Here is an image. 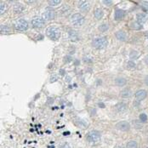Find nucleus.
<instances>
[{"instance_id":"obj_22","label":"nucleus","mask_w":148,"mask_h":148,"mask_svg":"<svg viewBox=\"0 0 148 148\" xmlns=\"http://www.w3.org/2000/svg\"><path fill=\"white\" fill-rule=\"evenodd\" d=\"M108 29V25L107 24H102L100 25V26H99V30L100 31V32H106Z\"/></svg>"},{"instance_id":"obj_29","label":"nucleus","mask_w":148,"mask_h":148,"mask_svg":"<svg viewBox=\"0 0 148 148\" xmlns=\"http://www.w3.org/2000/svg\"><path fill=\"white\" fill-rule=\"evenodd\" d=\"M61 148H71V146L69 145L68 143H63L62 145L61 146Z\"/></svg>"},{"instance_id":"obj_21","label":"nucleus","mask_w":148,"mask_h":148,"mask_svg":"<svg viewBox=\"0 0 148 148\" xmlns=\"http://www.w3.org/2000/svg\"><path fill=\"white\" fill-rule=\"evenodd\" d=\"M127 148H138V144L135 141H129L127 143Z\"/></svg>"},{"instance_id":"obj_30","label":"nucleus","mask_w":148,"mask_h":148,"mask_svg":"<svg viewBox=\"0 0 148 148\" xmlns=\"http://www.w3.org/2000/svg\"><path fill=\"white\" fill-rule=\"evenodd\" d=\"M72 61V58H71V56H66L65 57V60H64V61L65 62H70V61Z\"/></svg>"},{"instance_id":"obj_35","label":"nucleus","mask_w":148,"mask_h":148,"mask_svg":"<svg viewBox=\"0 0 148 148\" xmlns=\"http://www.w3.org/2000/svg\"><path fill=\"white\" fill-rule=\"evenodd\" d=\"M99 106H100V107H102V108L105 107V105H104L103 103H99Z\"/></svg>"},{"instance_id":"obj_24","label":"nucleus","mask_w":148,"mask_h":148,"mask_svg":"<svg viewBox=\"0 0 148 148\" xmlns=\"http://www.w3.org/2000/svg\"><path fill=\"white\" fill-rule=\"evenodd\" d=\"M61 0H52V1H49V4L50 6H56L61 3Z\"/></svg>"},{"instance_id":"obj_38","label":"nucleus","mask_w":148,"mask_h":148,"mask_svg":"<svg viewBox=\"0 0 148 148\" xmlns=\"http://www.w3.org/2000/svg\"><path fill=\"white\" fill-rule=\"evenodd\" d=\"M117 148H124V147H117Z\"/></svg>"},{"instance_id":"obj_16","label":"nucleus","mask_w":148,"mask_h":148,"mask_svg":"<svg viewBox=\"0 0 148 148\" xmlns=\"http://www.w3.org/2000/svg\"><path fill=\"white\" fill-rule=\"evenodd\" d=\"M116 109H117V111L119 112H125V111H126L127 105L121 102V103H118V104L116 105Z\"/></svg>"},{"instance_id":"obj_25","label":"nucleus","mask_w":148,"mask_h":148,"mask_svg":"<svg viewBox=\"0 0 148 148\" xmlns=\"http://www.w3.org/2000/svg\"><path fill=\"white\" fill-rule=\"evenodd\" d=\"M140 120L141 121V122L143 123H146L147 121V116L146 113H141L140 115Z\"/></svg>"},{"instance_id":"obj_34","label":"nucleus","mask_w":148,"mask_h":148,"mask_svg":"<svg viewBox=\"0 0 148 148\" xmlns=\"http://www.w3.org/2000/svg\"><path fill=\"white\" fill-rule=\"evenodd\" d=\"M145 62H146V64L148 65V55H147V56H146V58H145Z\"/></svg>"},{"instance_id":"obj_33","label":"nucleus","mask_w":148,"mask_h":148,"mask_svg":"<svg viewBox=\"0 0 148 148\" xmlns=\"http://www.w3.org/2000/svg\"><path fill=\"white\" fill-rule=\"evenodd\" d=\"M145 83H146V84L148 86V76L147 77H146V78H145Z\"/></svg>"},{"instance_id":"obj_13","label":"nucleus","mask_w":148,"mask_h":148,"mask_svg":"<svg viewBox=\"0 0 148 148\" xmlns=\"http://www.w3.org/2000/svg\"><path fill=\"white\" fill-rule=\"evenodd\" d=\"M124 15L125 13L123 9H116V11H115V20H122L124 17Z\"/></svg>"},{"instance_id":"obj_3","label":"nucleus","mask_w":148,"mask_h":148,"mask_svg":"<svg viewBox=\"0 0 148 148\" xmlns=\"http://www.w3.org/2000/svg\"><path fill=\"white\" fill-rule=\"evenodd\" d=\"M71 21H72V23L76 26H82V25L84 23V17L81 15V14L76 13L72 16Z\"/></svg>"},{"instance_id":"obj_28","label":"nucleus","mask_w":148,"mask_h":148,"mask_svg":"<svg viewBox=\"0 0 148 148\" xmlns=\"http://www.w3.org/2000/svg\"><path fill=\"white\" fill-rule=\"evenodd\" d=\"M128 66H129V67H130V68H135V63L134 62V61H129L128 62Z\"/></svg>"},{"instance_id":"obj_7","label":"nucleus","mask_w":148,"mask_h":148,"mask_svg":"<svg viewBox=\"0 0 148 148\" xmlns=\"http://www.w3.org/2000/svg\"><path fill=\"white\" fill-rule=\"evenodd\" d=\"M116 128L121 131H128L130 129V124L126 121H121L116 124Z\"/></svg>"},{"instance_id":"obj_32","label":"nucleus","mask_w":148,"mask_h":148,"mask_svg":"<svg viewBox=\"0 0 148 148\" xmlns=\"http://www.w3.org/2000/svg\"><path fill=\"white\" fill-rule=\"evenodd\" d=\"M142 3H144V6H146V8H147V9H148V2H142Z\"/></svg>"},{"instance_id":"obj_15","label":"nucleus","mask_w":148,"mask_h":148,"mask_svg":"<svg viewBox=\"0 0 148 148\" xmlns=\"http://www.w3.org/2000/svg\"><path fill=\"white\" fill-rule=\"evenodd\" d=\"M131 94H132V92H131V90L129 89H123L122 91H121L120 93V95L122 96L123 98H129L131 96Z\"/></svg>"},{"instance_id":"obj_17","label":"nucleus","mask_w":148,"mask_h":148,"mask_svg":"<svg viewBox=\"0 0 148 148\" xmlns=\"http://www.w3.org/2000/svg\"><path fill=\"white\" fill-rule=\"evenodd\" d=\"M103 15H104V12L101 9H95V11H94V16H95L96 19H98V20L101 19V18L103 17Z\"/></svg>"},{"instance_id":"obj_19","label":"nucleus","mask_w":148,"mask_h":148,"mask_svg":"<svg viewBox=\"0 0 148 148\" xmlns=\"http://www.w3.org/2000/svg\"><path fill=\"white\" fill-rule=\"evenodd\" d=\"M0 31H1V33H7V32H10V28L7 25H1V26H0Z\"/></svg>"},{"instance_id":"obj_12","label":"nucleus","mask_w":148,"mask_h":148,"mask_svg":"<svg viewBox=\"0 0 148 148\" xmlns=\"http://www.w3.org/2000/svg\"><path fill=\"white\" fill-rule=\"evenodd\" d=\"M68 35H69V38H70V40H71V41H73V42H75V41L78 40V34H77V32H76V31H74V30H69Z\"/></svg>"},{"instance_id":"obj_10","label":"nucleus","mask_w":148,"mask_h":148,"mask_svg":"<svg viewBox=\"0 0 148 148\" xmlns=\"http://www.w3.org/2000/svg\"><path fill=\"white\" fill-rule=\"evenodd\" d=\"M136 19L139 24H143L147 20V15L144 13H139L136 15Z\"/></svg>"},{"instance_id":"obj_8","label":"nucleus","mask_w":148,"mask_h":148,"mask_svg":"<svg viewBox=\"0 0 148 148\" xmlns=\"http://www.w3.org/2000/svg\"><path fill=\"white\" fill-rule=\"evenodd\" d=\"M44 20L43 18H34L33 20H32V24L33 26V27L35 28H42L43 26H44Z\"/></svg>"},{"instance_id":"obj_31","label":"nucleus","mask_w":148,"mask_h":148,"mask_svg":"<svg viewBox=\"0 0 148 148\" xmlns=\"http://www.w3.org/2000/svg\"><path fill=\"white\" fill-rule=\"evenodd\" d=\"M104 3H106V5H111L112 3V1H109V0H104L103 1Z\"/></svg>"},{"instance_id":"obj_6","label":"nucleus","mask_w":148,"mask_h":148,"mask_svg":"<svg viewBox=\"0 0 148 148\" xmlns=\"http://www.w3.org/2000/svg\"><path fill=\"white\" fill-rule=\"evenodd\" d=\"M15 28L19 31H26L28 28V23L25 20H19L15 23Z\"/></svg>"},{"instance_id":"obj_18","label":"nucleus","mask_w":148,"mask_h":148,"mask_svg":"<svg viewBox=\"0 0 148 148\" xmlns=\"http://www.w3.org/2000/svg\"><path fill=\"white\" fill-rule=\"evenodd\" d=\"M23 10H24V7L20 4V3H16L15 5V7H14V11H15V13H20V12H22Z\"/></svg>"},{"instance_id":"obj_11","label":"nucleus","mask_w":148,"mask_h":148,"mask_svg":"<svg viewBox=\"0 0 148 148\" xmlns=\"http://www.w3.org/2000/svg\"><path fill=\"white\" fill-rule=\"evenodd\" d=\"M147 91L144 89H141V90H138V91L135 93V97L138 99L139 100H144L146 97H147Z\"/></svg>"},{"instance_id":"obj_14","label":"nucleus","mask_w":148,"mask_h":148,"mask_svg":"<svg viewBox=\"0 0 148 148\" xmlns=\"http://www.w3.org/2000/svg\"><path fill=\"white\" fill-rule=\"evenodd\" d=\"M116 37H117V38L120 41H125L127 38V35L123 31H118V32H117Z\"/></svg>"},{"instance_id":"obj_20","label":"nucleus","mask_w":148,"mask_h":148,"mask_svg":"<svg viewBox=\"0 0 148 148\" xmlns=\"http://www.w3.org/2000/svg\"><path fill=\"white\" fill-rule=\"evenodd\" d=\"M115 83H116L118 86H123L126 83V80L123 78V77H118V78L115 80Z\"/></svg>"},{"instance_id":"obj_9","label":"nucleus","mask_w":148,"mask_h":148,"mask_svg":"<svg viewBox=\"0 0 148 148\" xmlns=\"http://www.w3.org/2000/svg\"><path fill=\"white\" fill-rule=\"evenodd\" d=\"M78 7L82 11L87 12V11H89L90 9V3L87 1H79Z\"/></svg>"},{"instance_id":"obj_36","label":"nucleus","mask_w":148,"mask_h":148,"mask_svg":"<svg viewBox=\"0 0 148 148\" xmlns=\"http://www.w3.org/2000/svg\"><path fill=\"white\" fill-rule=\"evenodd\" d=\"M145 36H146V38H148V32H145Z\"/></svg>"},{"instance_id":"obj_2","label":"nucleus","mask_w":148,"mask_h":148,"mask_svg":"<svg viewBox=\"0 0 148 148\" xmlns=\"http://www.w3.org/2000/svg\"><path fill=\"white\" fill-rule=\"evenodd\" d=\"M93 45L95 49H104L107 45V39H106V38H96L93 41Z\"/></svg>"},{"instance_id":"obj_27","label":"nucleus","mask_w":148,"mask_h":148,"mask_svg":"<svg viewBox=\"0 0 148 148\" xmlns=\"http://www.w3.org/2000/svg\"><path fill=\"white\" fill-rule=\"evenodd\" d=\"M137 57V52L136 51H132V52L130 53V58L131 59H136Z\"/></svg>"},{"instance_id":"obj_23","label":"nucleus","mask_w":148,"mask_h":148,"mask_svg":"<svg viewBox=\"0 0 148 148\" xmlns=\"http://www.w3.org/2000/svg\"><path fill=\"white\" fill-rule=\"evenodd\" d=\"M130 26L132 28H134V29H136V30L141 29V25L139 24L138 22H133V23H131Z\"/></svg>"},{"instance_id":"obj_37","label":"nucleus","mask_w":148,"mask_h":148,"mask_svg":"<svg viewBox=\"0 0 148 148\" xmlns=\"http://www.w3.org/2000/svg\"><path fill=\"white\" fill-rule=\"evenodd\" d=\"M61 75H64V71L63 70H61Z\"/></svg>"},{"instance_id":"obj_1","label":"nucleus","mask_w":148,"mask_h":148,"mask_svg":"<svg viewBox=\"0 0 148 148\" xmlns=\"http://www.w3.org/2000/svg\"><path fill=\"white\" fill-rule=\"evenodd\" d=\"M46 34L50 39L56 41L61 37V31L55 26H49L46 31Z\"/></svg>"},{"instance_id":"obj_4","label":"nucleus","mask_w":148,"mask_h":148,"mask_svg":"<svg viewBox=\"0 0 148 148\" xmlns=\"http://www.w3.org/2000/svg\"><path fill=\"white\" fill-rule=\"evenodd\" d=\"M88 141L89 142H97L100 139V133L97 130H93L88 133L87 136H86Z\"/></svg>"},{"instance_id":"obj_26","label":"nucleus","mask_w":148,"mask_h":148,"mask_svg":"<svg viewBox=\"0 0 148 148\" xmlns=\"http://www.w3.org/2000/svg\"><path fill=\"white\" fill-rule=\"evenodd\" d=\"M5 10H6V3H3L2 2L1 4H0V13H1V15H3V12H5Z\"/></svg>"},{"instance_id":"obj_5","label":"nucleus","mask_w":148,"mask_h":148,"mask_svg":"<svg viewBox=\"0 0 148 148\" xmlns=\"http://www.w3.org/2000/svg\"><path fill=\"white\" fill-rule=\"evenodd\" d=\"M43 17H44V20H50L55 19V10L52 9V8H46L43 14Z\"/></svg>"}]
</instances>
